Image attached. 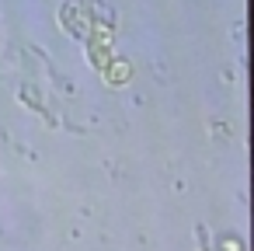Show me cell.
<instances>
[{"label":"cell","mask_w":254,"mask_h":251,"mask_svg":"<svg viewBox=\"0 0 254 251\" xmlns=\"http://www.w3.org/2000/svg\"><path fill=\"white\" fill-rule=\"evenodd\" d=\"M60 25L66 28V35H73V39H87V32H91L87 0H66L63 11H60Z\"/></svg>","instance_id":"6da1fadb"},{"label":"cell","mask_w":254,"mask_h":251,"mask_svg":"<svg viewBox=\"0 0 254 251\" xmlns=\"http://www.w3.org/2000/svg\"><path fill=\"white\" fill-rule=\"evenodd\" d=\"M101 77H105L108 87H126V84L132 81V63L122 60V56H112V63L101 70Z\"/></svg>","instance_id":"7a4b0ae2"},{"label":"cell","mask_w":254,"mask_h":251,"mask_svg":"<svg viewBox=\"0 0 254 251\" xmlns=\"http://www.w3.org/2000/svg\"><path fill=\"white\" fill-rule=\"evenodd\" d=\"M216 248H219V251H244V241H240L237 234H219V237H216Z\"/></svg>","instance_id":"3957f363"}]
</instances>
